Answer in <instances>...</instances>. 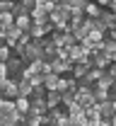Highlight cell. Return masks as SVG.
Wrapping results in <instances>:
<instances>
[{"instance_id":"44dd1931","label":"cell","mask_w":116,"mask_h":126,"mask_svg":"<svg viewBox=\"0 0 116 126\" xmlns=\"http://www.w3.org/2000/svg\"><path fill=\"white\" fill-rule=\"evenodd\" d=\"M27 126H44V114H27Z\"/></svg>"},{"instance_id":"e0dca14e","label":"cell","mask_w":116,"mask_h":126,"mask_svg":"<svg viewBox=\"0 0 116 126\" xmlns=\"http://www.w3.org/2000/svg\"><path fill=\"white\" fill-rule=\"evenodd\" d=\"M32 107V102H29V97H15V109L22 111V114H27Z\"/></svg>"},{"instance_id":"8fae6325","label":"cell","mask_w":116,"mask_h":126,"mask_svg":"<svg viewBox=\"0 0 116 126\" xmlns=\"http://www.w3.org/2000/svg\"><path fill=\"white\" fill-rule=\"evenodd\" d=\"M85 5H87V0H70L68 2V12L70 15H85Z\"/></svg>"},{"instance_id":"4316f807","label":"cell","mask_w":116,"mask_h":126,"mask_svg":"<svg viewBox=\"0 0 116 126\" xmlns=\"http://www.w3.org/2000/svg\"><path fill=\"white\" fill-rule=\"evenodd\" d=\"M29 82H32V87H41V85H44V75L39 73V75H34V78L29 80Z\"/></svg>"},{"instance_id":"d590c367","label":"cell","mask_w":116,"mask_h":126,"mask_svg":"<svg viewBox=\"0 0 116 126\" xmlns=\"http://www.w3.org/2000/svg\"><path fill=\"white\" fill-rule=\"evenodd\" d=\"M15 126H27V124H15Z\"/></svg>"},{"instance_id":"ac0fdd59","label":"cell","mask_w":116,"mask_h":126,"mask_svg":"<svg viewBox=\"0 0 116 126\" xmlns=\"http://www.w3.org/2000/svg\"><path fill=\"white\" fill-rule=\"evenodd\" d=\"M116 80L111 78V75H109V73H104V75H102L99 80H97V82H94V87H102V90H109V87H111V85H114Z\"/></svg>"},{"instance_id":"5bb4252c","label":"cell","mask_w":116,"mask_h":126,"mask_svg":"<svg viewBox=\"0 0 116 126\" xmlns=\"http://www.w3.org/2000/svg\"><path fill=\"white\" fill-rule=\"evenodd\" d=\"M15 27L19 32H29V27H32V17H29V15H17L15 17Z\"/></svg>"},{"instance_id":"f546056e","label":"cell","mask_w":116,"mask_h":126,"mask_svg":"<svg viewBox=\"0 0 116 126\" xmlns=\"http://www.w3.org/2000/svg\"><path fill=\"white\" fill-rule=\"evenodd\" d=\"M106 39H111V41H116V27H114V29H109V32H106Z\"/></svg>"},{"instance_id":"2e32d148","label":"cell","mask_w":116,"mask_h":126,"mask_svg":"<svg viewBox=\"0 0 116 126\" xmlns=\"http://www.w3.org/2000/svg\"><path fill=\"white\" fill-rule=\"evenodd\" d=\"M99 12H102V7H99V5L87 0V5H85V17H92V19H97V17H99Z\"/></svg>"},{"instance_id":"e575fe53","label":"cell","mask_w":116,"mask_h":126,"mask_svg":"<svg viewBox=\"0 0 116 126\" xmlns=\"http://www.w3.org/2000/svg\"><path fill=\"white\" fill-rule=\"evenodd\" d=\"M111 107H114V114H116V99H111Z\"/></svg>"},{"instance_id":"ffe728a7","label":"cell","mask_w":116,"mask_h":126,"mask_svg":"<svg viewBox=\"0 0 116 126\" xmlns=\"http://www.w3.org/2000/svg\"><path fill=\"white\" fill-rule=\"evenodd\" d=\"M87 70H90V65H85V63H75V65H73V73H70V75H73L75 80H80L85 73H87Z\"/></svg>"},{"instance_id":"52a82bcc","label":"cell","mask_w":116,"mask_h":126,"mask_svg":"<svg viewBox=\"0 0 116 126\" xmlns=\"http://www.w3.org/2000/svg\"><path fill=\"white\" fill-rule=\"evenodd\" d=\"M90 56H92V65H94V68H102V70H106V68L111 65V61L106 58V53H104V51H92Z\"/></svg>"},{"instance_id":"484cf974","label":"cell","mask_w":116,"mask_h":126,"mask_svg":"<svg viewBox=\"0 0 116 126\" xmlns=\"http://www.w3.org/2000/svg\"><path fill=\"white\" fill-rule=\"evenodd\" d=\"M73 44H77V39L73 34H63V46H73Z\"/></svg>"},{"instance_id":"cb8c5ba5","label":"cell","mask_w":116,"mask_h":126,"mask_svg":"<svg viewBox=\"0 0 116 126\" xmlns=\"http://www.w3.org/2000/svg\"><path fill=\"white\" fill-rule=\"evenodd\" d=\"M10 56H12V48H10V46H5V44H0V63L10 61Z\"/></svg>"},{"instance_id":"7a4b0ae2","label":"cell","mask_w":116,"mask_h":126,"mask_svg":"<svg viewBox=\"0 0 116 126\" xmlns=\"http://www.w3.org/2000/svg\"><path fill=\"white\" fill-rule=\"evenodd\" d=\"M51 32H53V24H51L49 19H44V22H32L29 36H32V39H44V36H49Z\"/></svg>"},{"instance_id":"3957f363","label":"cell","mask_w":116,"mask_h":126,"mask_svg":"<svg viewBox=\"0 0 116 126\" xmlns=\"http://www.w3.org/2000/svg\"><path fill=\"white\" fill-rule=\"evenodd\" d=\"M27 63L22 61L19 56H10V61H5V68H7V78H19L22 70H24Z\"/></svg>"},{"instance_id":"f1b7e54d","label":"cell","mask_w":116,"mask_h":126,"mask_svg":"<svg viewBox=\"0 0 116 126\" xmlns=\"http://www.w3.org/2000/svg\"><path fill=\"white\" fill-rule=\"evenodd\" d=\"M106 73H109V75H111V78L116 80V63H111V65H109V68H106Z\"/></svg>"},{"instance_id":"836d02e7","label":"cell","mask_w":116,"mask_h":126,"mask_svg":"<svg viewBox=\"0 0 116 126\" xmlns=\"http://www.w3.org/2000/svg\"><path fill=\"white\" fill-rule=\"evenodd\" d=\"M109 121H111V126H116V114L111 116V119H109Z\"/></svg>"},{"instance_id":"7c38bea8","label":"cell","mask_w":116,"mask_h":126,"mask_svg":"<svg viewBox=\"0 0 116 126\" xmlns=\"http://www.w3.org/2000/svg\"><path fill=\"white\" fill-rule=\"evenodd\" d=\"M97 109H99L102 119H111V116H114V107H111V99H106V102H97Z\"/></svg>"},{"instance_id":"5b68a950","label":"cell","mask_w":116,"mask_h":126,"mask_svg":"<svg viewBox=\"0 0 116 126\" xmlns=\"http://www.w3.org/2000/svg\"><path fill=\"white\" fill-rule=\"evenodd\" d=\"M73 65H75V63L70 61V58H68V61L53 58V61H51V68H53V73H56V75H70V73H73Z\"/></svg>"},{"instance_id":"7402d4cb","label":"cell","mask_w":116,"mask_h":126,"mask_svg":"<svg viewBox=\"0 0 116 126\" xmlns=\"http://www.w3.org/2000/svg\"><path fill=\"white\" fill-rule=\"evenodd\" d=\"M92 94L97 102H106L109 99V90H102V87H92Z\"/></svg>"},{"instance_id":"4fadbf2b","label":"cell","mask_w":116,"mask_h":126,"mask_svg":"<svg viewBox=\"0 0 116 126\" xmlns=\"http://www.w3.org/2000/svg\"><path fill=\"white\" fill-rule=\"evenodd\" d=\"M85 53H87V51H85L80 44H73V46H68V56H70V61H73V63H77V61L85 56Z\"/></svg>"},{"instance_id":"ba28073f","label":"cell","mask_w":116,"mask_h":126,"mask_svg":"<svg viewBox=\"0 0 116 126\" xmlns=\"http://www.w3.org/2000/svg\"><path fill=\"white\" fill-rule=\"evenodd\" d=\"M97 19H99L102 24H106V29H114V27H116V15L111 12V10H102Z\"/></svg>"},{"instance_id":"9a60e30c","label":"cell","mask_w":116,"mask_h":126,"mask_svg":"<svg viewBox=\"0 0 116 126\" xmlns=\"http://www.w3.org/2000/svg\"><path fill=\"white\" fill-rule=\"evenodd\" d=\"M46 104H49V109L61 107V92H58V90H49V92H46Z\"/></svg>"},{"instance_id":"277c9868","label":"cell","mask_w":116,"mask_h":126,"mask_svg":"<svg viewBox=\"0 0 116 126\" xmlns=\"http://www.w3.org/2000/svg\"><path fill=\"white\" fill-rule=\"evenodd\" d=\"M0 94L5 99H15L17 97V78H5L0 82Z\"/></svg>"},{"instance_id":"d4e9b609","label":"cell","mask_w":116,"mask_h":126,"mask_svg":"<svg viewBox=\"0 0 116 126\" xmlns=\"http://www.w3.org/2000/svg\"><path fill=\"white\" fill-rule=\"evenodd\" d=\"M34 5H36L39 10H44V12H51V10L56 7V5H51L49 0H34Z\"/></svg>"},{"instance_id":"1f68e13d","label":"cell","mask_w":116,"mask_h":126,"mask_svg":"<svg viewBox=\"0 0 116 126\" xmlns=\"http://www.w3.org/2000/svg\"><path fill=\"white\" fill-rule=\"evenodd\" d=\"M97 126H111V121H109V119H102V121H99Z\"/></svg>"},{"instance_id":"9c48e42d","label":"cell","mask_w":116,"mask_h":126,"mask_svg":"<svg viewBox=\"0 0 116 126\" xmlns=\"http://www.w3.org/2000/svg\"><path fill=\"white\" fill-rule=\"evenodd\" d=\"M102 51L106 53V58L111 63H116V41H111V39H104L102 41Z\"/></svg>"},{"instance_id":"6da1fadb","label":"cell","mask_w":116,"mask_h":126,"mask_svg":"<svg viewBox=\"0 0 116 126\" xmlns=\"http://www.w3.org/2000/svg\"><path fill=\"white\" fill-rule=\"evenodd\" d=\"M41 53H44V48H41V44H39V39H32L27 46H24V51H22V61L24 63H34V61H41Z\"/></svg>"},{"instance_id":"30bf717a","label":"cell","mask_w":116,"mask_h":126,"mask_svg":"<svg viewBox=\"0 0 116 126\" xmlns=\"http://www.w3.org/2000/svg\"><path fill=\"white\" fill-rule=\"evenodd\" d=\"M34 87L29 80H17V97H32Z\"/></svg>"},{"instance_id":"4dcf8cb0","label":"cell","mask_w":116,"mask_h":126,"mask_svg":"<svg viewBox=\"0 0 116 126\" xmlns=\"http://www.w3.org/2000/svg\"><path fill=\"white\" fill-rule=\"evenodd\" d=\"M109 99H116V82L109 87Z\"/></svg>"},{"instance_id":"d6986e66","label":"cell","mask_w":116,"mask_h":126,"mask_svg":"<svg viewBox=\"0 0 116 126\" xmlns=\"http://www.w3.org/2000/svg\"><path fill=\"white\" fill-rule=\"evenodd\" d=\"M12 111H15V99H2L0 102V114L2 116H10Z\"/></svg>"},{"instance_id":"d6a6232c","label":"cell","mask_w":116,"mask_h":126,"mask_svg":"<svg viewBox=\"0 0 116 126\" xmlns=\"http://www.w3.org/2000/svg\"><path fill=\"white\" fill-rule=\"evenodd\" d=\"M109 10H111V12H116V0H111V5H109Z\"/></svg>"},{"instance_id":"603a6c76","label":"cell","mask_w":116,"mask_h":126,"mask_svg":"<svg viewBox=\"0 0 116 126\" xmlns=\"http://www.w3.org/2000/svg\"><path fill=\"white\" fill-rule=\"evenodd\" d=\"M7 24H15V15H12V12H2V15H0V29L7 27Z\"/></svg>"},{"instance_id":"8992f818","label":"cell","mask_w":116,"mask_h":126,"mask_svg":"<svg viewBox=\"0 0 116 126\" xmlns=\"http://www.w3.org/2000/svg\"><path fill=\"white\" fill-rule=\"evenodd\" d=\"M29 102H32V107L27 114H46L49 111V104H46L44 97H29Z\"/></svg>"},{"instance_id":"83f0119b","label":"cell","mask_w":116,"mask_h":126,"mask_svg":"<svg viewBox=\"0 0 116 126\" xmlns=\"http://www.w3.org/2000/svg\"><path fill=\"white\" fill-rule=\"evenodd\" d=\"M97 5H99L102 10H109V5H111V0H94Z\"/></svg>"}]
</instances>
